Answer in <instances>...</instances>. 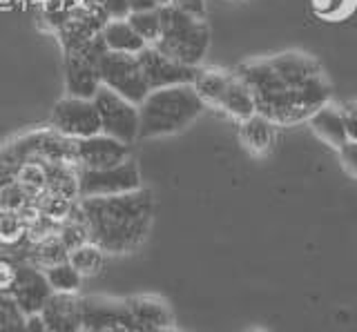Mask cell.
Listing matches in <instances>:
<instances>
[{
  "label": "cell",
  "instance_id": "obj_1",
  "mask_svg": "<svg viewBox=\"0 0 357 332\" xmlns=\"http://www.w3.org/2000/svg\"><path fill=\"white\" fill-rule=\"evenodd\" d=\"M78 207L89 226V241L105 254L134 252L148 239L154 219V198L145 187L116 196L78 198Z\"/></svg>",
  "mask_w": 357,
  "mask_h": 332
},
{
  "label": "cell",
  "instance_id": "obj_2",
  "mask_svg": "<svg viewBox=\"0 0 357 332\" xmlns=\"http://www.w3.org/2000/svg\"><path fill=\"white\" fill-rule=\"evenodd\" d=\"M234 74L250 87L257 114L271 118L275 125H293L319 109L279 76L271 58L243 63Z\"/></svg>",
  "mask_w": 357,
  "mask_h": 332
},
{
  "label": "cell",
  "instance_id": "obj_3",
  "mask_svg": "<svg viewBox=\"0 0 357 332\" xmlns=\"http://www.w3.org/2000/svg\"><path fill=\"white\" fill-rule=\"evenodd\" d=\"M206 103L192 85L152 90L139 105V139L167 136L195 123Z\"/></svg>",
  "mask_w": 357,
  "mask_h": 332
},
{
  "label": "cell",
  "instance_id": "obj_4",
  "mask_svg": "<svg viewBox=\"0 0 357 332\" xmlns=\"http://www.w3.org/2000/svg\"><path fill=\"white\" fill-rule=\"evenodd\" d=\"M159 12L161 36L154 47L178 63L199 68L210 49V29L206 20L176 7H159Z\"/></svg>",
  "mask_w": 357,
  "mask_h": 332
},
{
  "label": "cell",
  "instance_id": "obj_5",
  "mask_svg": "<svg viewBox=\"0 0 357 332\" xmlns=\"http://www.w3.org/2000/svg\"><path fill=\"white\" fill-rule=\"evenodd\" d=\"M100 85L116 92L119 96L128 98L130 103L141 105L143 98L150 94L148 81H145L139 58L132 54L105 52L98 61Z\"/></svg>",
  "mask_w": 357,
  "mask_h": 332
},
{
  "label": "cell",
  "instance_id": "obj_6",
  "mask_svg": "<svg viewBox=\"0 0 357 332\" xmlns=\"http://www.w3.org/2000/svg\"><path fill=\"white\" fill-rule=\"evenodd\" d=\"M76 176H78V198L116 196L143 187L139 165L132 159L114 165V168H103V170L76 168Z\"/></svg>",
  "mask_w": 357,
  "mask_h": 332
},
{
  "label": "cell",
  "instance_id": "obj_7",
  "mask_svg": "<svg viewBox=\"0 0 357 332\" xmlns=\"http://www.w3.org/2000/svg\"><path fill=\"white\" fill-rule=\"evenodd\" d=\"M94 105L98 109L100 132L121 143H134L139 139V105L130 103L128 98L116 92L100 87L94 96Z\"/></svg>",
  "mask_w": 357,
  "mask_h": 332
},
{
  "label": "cell",
  "instance_id": "obj_8",
  "mask_svg": "<svg viewBox=\"0 0 357 332\" xmlns=\"http://www.w3.org/2000/svg\"><path fill=\"white\" fill-rule=\"evenodd\" d=\"M52 129L67 139H87L100 132V118L94 101L89 98L65 96L52 112Z\"/></svg>",
  "mask_w": 357,
  "mask_h": 332
},
{
  "label": "cell",
  "instance_id": "obj_9",
  "mask_svg": "<svg viewBox=\"0 0 357 332\" xmlns=\"http://www.w3.org/2000/svg\"><path fill=\"white\" fill-rule=\"evenodd\" d=\"M137 58H139L145 81H148L150 92L161 90V87H172V85H192L199 74V68H190V65H183L170 56H165V54L161 49H156L154 45H148L143 52H139Z\"/></svg>",
  "mask_w": 357,
  "mask_h": 332
},
{
  "label": "cell",
  "instance_id": "obj_10",
  "mask_svg": "<svg viewBox=\"0 0 357 332\" xmlns=\"http://www.w3.org/2000/svg\"><path fill=\"white\" fill-rule=\"evenodd\" d=\"M130 159V145L112 139L103 132L94 136L76 139L74 141V165L87 170H103Z\"/></svg>",
  "mask_w": 357,
  "mask_h": 332
},
{
  "label": "cell",
  "instance_id": "obj_11",
  "mask_svg": "<svg viewBox=\"0 0 357 332\" xmlns=\"http://www.w3.org/2000/svg\"><path fill=\"white\" fill-rule=\"evenodd\" d=\"M83 332H134L132 319L123 301L107 297H85Z\"/></svg>",
  "mask_w": 357,
  "mask_h": 332
},
{
  "label": "cell",
  "instance_id": "obj_12",
  "mask_svg": "<svg viewBox=\"0 0 357 332\" xmlns=\"http://www.w3.org/2000/svg\"><path fill=\"white\" fill-rule=\"evenodd\" d=\"M9 294L25 315H38L43 306L50 301L54 290L47 281V276H45V270L25 261V263H18V274Z\"/></svg>",
  "mask_w": 357,
  "mask_h": 332
},
{
  "label": "cell",
  "instance_id": "obj_13",
  "mask_svg": "<svg viewBox=\"0 0 357 332\" xmlns=\"http://www.w3.org/2000/svg\"><path fill=\"white\" fill-rule=\"evenodd\" d=\"M132 319L134 332H152L161 328H172V310L159 297L137 294L123 299Z\"/></svg>",
  "mask_w": 357,
  "mask_h": 332
},
{
  "label": "cell",
  "instance_id": "obj_14",
  "mask_svg": "<svg viewBox=\"0 0 357 332\" xmlns=\"http://www.w3.org/2000/svg\"><path fill=\"white\" fill-rule=\"evenodd\" d=\"M50 332H83V303L76 294H52L40 310Z\"/></svg>",
  "mask_w": 357,
  "mask_h": 332
},
{
  "label": "cell",
  "instance_id": "obj_15",
  "mask_svg": "<svg viewBox=\"0 0 357 332\" xmlns=\"http://www.w3.org/2000/svg\"><path fill=\"white\" fill-rule=\"evenodd\" d=\"M100 74L98 65L87 61L78 54H65V90L67 96L76 98H89L94 101V96L100 90Z\"/></svg>",
  "mask_w": 357,
  "mask_h": 332
},
{
  "label": "cell",
  "instance_id": "obj_16",
  "mask_svg": "<svg viewBox=\"0 0 357 332\" xmlns=\"http://www.w3.org/2000/svg\"><path fill=\"white\" fill-rule=\"evenodd\" d=\"M308 123L312 132L333 148H342L349 141V127H346V116L344 109L333 107V105H321L317 112L308 116Z\"/></svg>",
  "mask_w": 357,
  "mask_h": 332
},
{
  "label": "cell",
  "instance_id": "obj_17",
  "mask_svg": "<svg viewBox=\"0 0 357 332\" xmlns=\"http://www.w3.org/2000/svg\"><path fill=\"white\" fill-rule=\"evenodd\" d=\"M100 38H103L107 52H116V54H132V56H137L139 52L148 47V42L132 29L128 18L107 20L103 29H100Z\"/></svg>",
  "mask_w": 357,
  "mask_h": 332
},
{
  "label": "cell",
  "instance_id": "obj_18",
  "mask_svg": "<svg viewBox=\"0 0 357 332\" xmlns=\"http://www.w3.org/2000/svg\"><path fill=\"white\" fill-rule=\"evenodd\" d=\"M219 107L223 109V112H228L230 116L239 118V120H245V118H250L252 114H257L250 87L245 85L237 74H230L226 94H223Z\"/></svg>",
  "mask_w": 357,
  "mask_h": 332
},
{
  "label": "cell",
  "instance_id": "obj_19",
  "mask_svg": "<svg viewBox=\"0 0 357 332\" xmlns=\"http://www.w3.org/2000/svg\"><path fill=\"white\" fill-rule=\"evenodd\" d=\"M67 259H70V250L65 248V243L61 241L59 235H52V237H45L40 241L29 243L27 261L40 270H47L52 265H59Z\"/></svg>",
  "mask_w": 357,
  "mask_h": 332
},
{
  "label": "cell",
  "instance_id": "obj_20",
  "mask_svg": "<svg viewBox=\"0 0 357 332\" xmlns=\"http://www.w3.org/2000/svg\"><path fill=\"white\" fill-rule=\"evenodd\" d=\"M241 139L252 152L264 154L271 150L275 139V123L261 114H252L250 118L241 120Z\"/></svg>",
  "mask_w": 357,
  "mask_h": 332
},
{
  "label": "cell",
  "instance_id": "obj_21",
  "mask_svg": "<svg viewBox=\"0 0 357 332\" xmlns=\"http://www.w3.org/2000/svg\"><path fill=\"white\" fill-rule=\"evenodd\" d=\"M228 81H230V74H223V72H217V70H199L192 87L197 90V94L201 96V101H204L206 105L219 107L223 94H226Z\"/></svg>",
  "mask_w": 357,
  "mask_h": 332
},
{
  "label": "cell",
  "instance_id": "obj_22",
  "mask_svg": "<svg viewBox=\"0 0 357 332\" xmlns=\"http://www.w3.org/2000/svg\"><path fill=\"white\" fill-rule=\"evenodd\" d=\"M47 192L63 194L78 201V176L74 165H47Z\"/></svg>",
  "mask_w": 357,
  "mask_h": 332
},
{
  "label": "cell",
  "instance_id": "obj_23",
  "mask_svg": "<svg viewBox=\"0 0 357 332\" xmlns=\"http://www.w3.org/2000/svg\"><path fill=\"white\" fill-rule=\"evenodd\" d=\"M105 257L107 254L100 250L96 243H85V246H78L74 250H70V261L74 268L81 272V276H94L103 270L105 265Z\"/></svg>",
  "mask_w": 357,
  "mask_h": 332
},
{
  "label": "cell",
  "instance_id": "obj_24",
  "mask_svg": "<svg viewBox=\"0 0 357 332\" xmlns=\"http://www.w3.org/2000/svg\"><path fill=\"white\" fill-rule=\"evenodd\" d=\"M45 276H47V281L56 294H78V287L83 283L81 272L70 261L52 265V268L45 270Z\"/></svg>",
  "mask_w": 357,
  "mask_h": 332
},
{
  "label": "cell",
  "instance_id": "obj_25",
  "mask_svg": "<svg viewBox=\"0 0 357 332\" xmlns=\"http://www.w3.org/2000/svg\"><path fill=\"white\" fill-rule=\"evenodd\" d=\"M59 237L65 243L67 250H74L78 246L89 243V226L85 221V214L81 212V207H78V201H76V207L72 210V214L59 226Z\"/></svg>",
  "mask_w": 357,
  "mask_h": 332
},
{
  "label": "cell",
  "instance_id": "obj_26",
  "mask_svg": "<svg viewBox=\"0 0 357 332\" xmlns=\"http://www.w3.org/2000/svg\"><path fill=\"white\" fill-rule=\"evenodd\" d=\"M18 183L27 192L31 201L47 192V165L45 163H27L18 174Z\"/></svg>",
  "mask_w": 357,
  "mask_h": 332
},
{
  "label": "cell",
  "instance_id": "obj_27",
  "mask_svg": "<svg viewBox=\"0 0 357 332\" xmlns=\"http://www.w3.org/2000/svg\"><path fill=\"white\" fill-rule=\"evenodd\" d=\"M128 23L145 42H148V45H154L161 36V12L159 9H150V12H132L128 16Z\"/></svg>",
  "mask_w": 357,
  "mask_h": 332
},
{
  "label": "cell",
  "instance_id": "obj_28",
  "mask_svg": "<svg viewBox=\"0 0 357 332\" xmlns=\"http://www.w3.org/2000/svg\"><path fill=\"white\" fill-rule=\"evenodd\" d=\"M36 205H38V212L43 216L56 221V223H63V221L72 214V210L76 207V201L74 198L63 196V194L45 192L43 196L36 198Z\"/></svg>",
  "mask_w": 357,
  "mask_h": 332
},
{
  "label": "cell",
  "instance_id": "obj_29",
  "mask_svg": "<svg viewBox=\"0 0 357 332\" xmlns=\"http://www.w3.org/2000/svg\"><path fill=\"white\" fill-rule=\"evenodd\" d=\"M27 239V226L18 212L0 210V246H18Z\"/></svg>",
  "mask_w": 357,
  "mask_h": 332
},
{
  "label": "cell",
  "instance_id": "obj_30",
  "mask_svg": "<svg viewBox=\"0 0 357 332\" xmlns=\"http://www.w3.org/2000/svg\"><path fill=\"white\" fill-rule=\"evenodd\" d=\"M25 319L11 294H0V332H25Z\"/></svg>",
  "mask_w": 357,
  "mask_h": 332
},
{
  "label": "cell",
  "instance_id": "obj_31",
  "mask_svg": "<svg viewBox=\"0 0 357 332\" xmlns=\"http://www.w3.org/2000/svg\"><path fill=\"white\" fill-rule=\"evenodd\" d=\"M27 203H31V198L27 196L25 190H22L18 181L0 187V210H7V212H20Z\"/></svg>",
  "mask_w": 357,
  "mask_h": 332
},
{
  "label": "cell",
  "instance_id": "obj_32",
  "mask_svg": "<svg viewBox=\"0 0 357 332\" xmlns=\"http://www.w3.org/2000/svg\"><path fill=\"white\" fill-rule=\"evenodd\" d=\"M87 7H92L105 20H119L130 16L128 0H85Z\"/></svg>",
  "mask_w": 357,
  "mask_h": 332
},
{
  "label": "cell",
  "instance_id": "obj_33",
  "mask_svg": "<svg viewBox=\"0 0 357 332\" xmlns=\"http://www.w3.org/2000/svg\"><path fill=\"white\" fill-rule=\"evenodd\" d=\"M156 3L159 7H176L192 16L206 18V0H156Z\"/></svg>",
  "mask_w": 357,
  "mask_h": 332
},
{
  "label": "cell",
  "instance_id": "obj_34",
  "mask_svg": "<svg viewBox=\"0 0 357 332\" xmlns=\"http://www.w3.org/2000/svg\"><path fill=\"white\" fill-rule=\"evenodd\" d=\"M18 274V263H14L7 257H0V294H9L11 285L16 281Z\"/></svg>",
  "mask_w": 357,
  "mask_h": 332
},
{
  "label": "cell",
  "instance_id": "obj_35",
  "mask_svg": "<svg viewBox=\"0 0 357 332\" xmlns=\"http://www.w3.org/2000/svg\"><path fill=\"white\" fill-rule=\"evenodd\" d=\"M337 152H340V161L346 168V172L357 176V141L349 139L342 148H337Z\"/></svg>",
  "mask_w": 357,
  "mask_h": 332
},
{
  "label": "cell",
  "instance_id": "obj_36",
  "mask_svg": "<svg viewBox=\"0 0 357 332\" xmlns=\"http://www.w3.org/2000/svg\"><path fill=\"white\" fill-rule=\"evenodd\" d=\"M344 116H346V127H349V139L357 141V105L346 107Z\"/></svg>",
  "mask_w": 357,
  "mask_h": 332
},
{
  "label": "cell",
  "instance_id": "obj_37",
  "mask_svg": "<svg viewBox=\"0 0 357 332\" xmlns=\"http://www.w3.org/2000/svg\"><path fill=\"white\" fill-rule=\"evenodd\" d=\"M25 332H50V328L43 321L40 313L38 315H27V319H25Z\"/></svg>",
  "mask_w": 357,
  "mask_h": 332
},
{
  "label": "cell",
  "instance_id": "obj_38",
  "mask_svg": "<svg viewBox=\"0 0 357 332\" xmlns=\"http://www.w3.org/2000/svg\"><path fill=\"white\" fill-rule=\"evenodd\" d=\"M130 14L132 12H150V9H159L156 0H128Z\"/></svg>",
  "mask_w": 357,
  "mask_h": 332
},
{
  "label": "cell",
  "instance_id": "obj_39",
  "mask_svg": "<svg viewBox=\"0 0 357 332\" xmlns=\"http://www.w3.org/2000/svg\"><path fill=\"white\" fill-rule=\"evenodd\" d=\"M152 332H174V328H161V330H152Z\"/></svg>",
  "mask_w": 357,
  "mask_h": 332
},
{
  "label": "cell",
  "instance_id": "obj_40",
  "mask_svg": "<svg viewBox=\"0 0 357 332\" xmlns=\"http://www.w3.org/2000/svg\"><path fill=\"white\" fill-rule=\"evenodd\" d=\"M255 332H259V330H255Z\"/></svg>",
  "mask_w": 357,
  "mask_h": 332
}]
</instances>
